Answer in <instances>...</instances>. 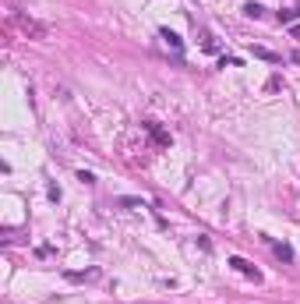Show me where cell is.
<instances>
[{"instance_id":"obj_6","label":"cell","mask_w":300,"mask_h":304,"mask_svg":"<svg viewBox=\"0 0 300 304\" xmlns=\"http://www.w3.org/2000/svg\"><path fill=\"white\" fill-rule=\"evenodd\" d=\"M244 14H247V18H261L265 7H261V4H244Z\"/></svg>"},{"instance_id":"obj_10","label":"cell","mask_w":300,"mask_h":304,"mask_svg":"<svg viewBox=\"0 0 300 304\" xmlns=\"http://www.w3.org/2000/svg\"><path fill=\"white\" fill-rule=\"evenodd\" d=\"M78 180H85V184H96V174H88V170H81V174H78Z\"/></svg>"},{"instance_id":"obj_3","label":"cell","mask_w":300,"mask_h":304,"mask_svg":"<svg viewBox=\"0 0 300 304\" xmlns=\"http://www.w3.org/2000/svg\"><path fill=\"white\" fill-rule=\"evenodd\" d=\"M159 39L166 43V46H170L173 53H184V43H180V36H177V32H170V28H162V32H159Z\"/></svg>"},{"instance_id":"obj_5","label":"cell","mask_w":300,"mask_h":304,"mask_svg":"<svg viewBox=\"0 0 300 304\" xmlns=\"http://www.w3.org/2000/svg\"><path fill=\"white\" fill-rule=\"evenodd\" d=\"M254 57H261V60H272V64L279 60V53H272L268 46H254Z\"/></svg>"},{"instance_id":"obj_9","label":"cell","mask_w":300,"mask_h":304,"mask_svg":"<svg viewBox=\"0 0 300 304\" xmlns=\"http://www.w3.org/2000/svg\"><path fill=\"white\" fill-rule=\"evenodd\" d=\"M201 46H205V50H208V53H216V50H219V43H216V39H212V36H205V43H201Z\"/></svg>"},{"instance_id":"obj_4","label":"cell","mask_w":300,"mask_h":304,"mask_svg":"<svg viewBox=\"0 0 300 304\" xmlns=\"http://www.w3.org/2000/svg\"><path fill=\"white\" fill-rule=\"evenodd\" d=\"M272 251H276L279 262H293V248L290 244H276V240H272Z\"/></svg>"},{"instance_id":"obj_1","label":"cell","mask_w":300,"mask_h":304,"mask_svg":"<svg viewBox=\"0 0 300 304\" xmlns=\"http://www.w3.org/2000/svg\"><path fill=\"white\" fill-rule=\"evenodd\" d=\"M18 25H21V32L32 36V39H42V36H46V25H39L36 18H25V14H18Z\"/></svg>"},{"instance_id":"obj_7","label":"cell","mask_w":300,"mask_h":304,"mask_svg":"<svg viewBox=\"0 0 300 304\" xmlns=\"http://www.w3.org/2000/svg\"><path fill=\"white\" fill-rule=\"evenodd\" d=\"M117 205H124V209H145L141 198H117Z\"/></svg>"},{"instance_id":"obj_2","label":"cell","mask_w":300,"mask_h":304,"mask_svg":"<svg viewBox=\"0 0 300 304\" xmlns=\"http://www.w3.org/2000/svg\"><path fill=\"white\" fill-rule=\"evenodd\" d=\"M230 265H233L237 272H244V276H247V280H254V283H258V280H261V272H258V269H254V265L247 262V258H230Z\"/></svg>"},{"instance_id":"obj_8","label":"cell","mask_w":300,"mask_h":304,"mask_svg":"<svg viewBox=\"0 0 300 304\" xmlns=\"http://www.w3.org/2000/svg\"><path fill=\"white\" fill-rule=\"evenodd\" d=\"M297 14H300L297 7H286V11H279V22H286V25H290V22H297Z\"/></svg>"}]
</instances>
